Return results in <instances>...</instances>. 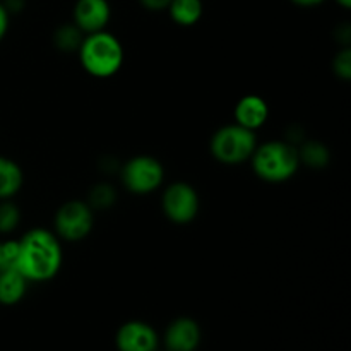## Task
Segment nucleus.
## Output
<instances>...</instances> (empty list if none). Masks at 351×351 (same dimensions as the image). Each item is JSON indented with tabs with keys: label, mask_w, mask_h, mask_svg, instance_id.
<instances>
[{
	"label": "nucleus",
	"mask_w": 351,
	"mask_h": 351,
	"mask_svg": "<svg viewBox=\"0 0 351 351\" xmlns=\"http://www.w3.org/2000/svg\"><path fill=\"white\" fill-rule=\"evenodd\" d=\"M19 242L16 269L27 281H48L62 266V249L57 237L45 228L29 230Z\"/></svg>",
	"instance_id": "nucleus-1"
},
{
	"label": "nucleus",
	"mask_w": 351,
	"mask_h": 351,
	"mask_svg": "<svg viewBox=\"0 0 351 351\" xmlns=\"http://www.w3.org/2000/svg\"><path fill=\"white\" fill-rule=\"evenodd\" d=\"M77 51L84 71L95 77H110L117 74L123 64L122 43L105 29L82 38Z\"/></svg>",
	"instance_id": "nucleus-2"
},
{
	"label": "nucleus",
	"mask_w": 351,
	"mask_h": 351,
	"mask_svg": "<svg viewBox=\"0 0 351 351\" xmlns=\"http://www.w3.org/2000/svg\"><path fill=\"white\" fill-rule=\"evenodd\" d=\"M250 160L257 177L273 184L293 177L300 165L297 147L285 141H271L257 146Z\"/></svg>",
	"instance_id": "nucleus-3"
},
{
	"label": "nucleus",
	"mask_w": 351,
	"mask_h": 351,
	"mask_svg": "<svg viewBox=\"0 0 351 351\" xmlns=\"http://www.w3.org/2000/svg\"><path fill=\"white\" fill-rule=\"evenodd\" d=\"M256 147V132L239 123L221 127L216 130L211 139L213 156L223 165H239L250 160Z\"/></svg>",
	"instance_id": "nucleus-4"
},
{
	"label": "nucleus",
	"mask_w": 351,
	"mask_h": 351,
	"mask_svg": "<svg viewBox=\"0 0 351 351\" xmlns=\"http://www.w3.org/2000/svg\"><path fill=\"white\" fill-rule=\"evenodd\" d=\"M165 177L163 165L153 156H134L122 168V182L134 194H151L161 185Z\"/></svg>",
	"instance_id": "nucleus-5"
},
{
	"label": "nucleus",
	"mask_w": 351,
	"mask_h": 351,
	"mask_svg": "<svg viewBox=\"0 0 351 351\" xmlns=\"http://www.w3.org/2000/svg\"><path fill=\"white\" fill-rule=\"evenodd\" d=\"M93 218L91 206L82 201H69L58 208L55 215V230L62 239L77 242L91 233Z\"/></svg>",
	"instance_id": "nucleus-6"
},
{
	"label": "nucleus",
	"mask_w": 351,
	"mask_h": 351,
	"mask_svg": "<svg viewBox=\"0 0 351 351\" xmlns=\"http://www.w3.org/2000/svg\"><path fill=\"white\" fill-rule=\"evenodd\" d=\"M163 211L170 221L185 225L191 223L199 213V195L192 185L175 182L163 194Z\"/></svg>",
	"instance_id": "nucleus-7"
},
{
	"label": "nucleus",
	"mask_w": 351,
	"mask_h": 351,
	"mask_svg": "<svg viewBox=\"0 0 351 351\" xmlns=\"http://www.w3.org/2000/svg\"><path fill=\"white\" fill-rule=\"evenodd\" d=\"M112 17L108 0H77L74 5V24L82 33H98Z\"/></svg>",
	"instance_id": "nucleus-8"
},
{
	"label": "nucleus",
	"mask_w": 351,
	"mask_h": 351,
	"mask_svg": "<svg viewBox=\"0 0 351 351\" xmlns=\"http://www.w3.org/2000/svg\"><path fill=\"white\" fill-rule=\"evenodd\" d=\"M117 346L120 351H154L158 346V336L146 322L132 321L120 328Z\"/></svg>",
	"instance_id": "nucleus-9"
},
{
	"label": "nucleus",
	"mask_w": 351,
	"mask_h": 351,
	"mask_svg": "<svg viewBox=\"0 0 351 351\" xmlns=\"http://www.w3.org/2000/svg\"><path fill=\"white\" fill-rule=\"evenodd\" d=\"M165 341L170 351H194L201 341L197 322L187 317L177 319L168 328Z\"/></svg>",
	"instance_id": "nucleus-10"
},
{
	"label": "nucleus",
	"mask_w": 351,
	"mask_h": 351,
	"mask_svg": "<svg viewBox=\"0 0 351 351\" xmlns=\"http://www.w3.org/2000/svg\"><path fill=\"white\" fill-rule=\"evenodd\" d=\"M267 117H269V106L257 95L243 96L235 106L237 123L249 130H256L263 127L266 123Z\"/></svg>",
	"instance_id": "nucleus-11"
},
{
	"label": "nucleus",
	"mask_w": 351,
	"mask_h": 351,
	"mask_svg": "<svg viewBox=\"0 0 351 351\" xmlns=\"http://www.w3.org/2000/svg\"><path fill=\"white\" fill-rule=\"evenodd\" d=\"M27 280L17 269L0 271V304L14 305L24 297Z\"/></svg>",
	"instance_id": "nucleus-12"
},
{
	"label": "nucleus",
	"mask_w": 351,
	"mask_h": 351,
	"mask_svg": "<svg viewBox=\"0 0 351 351\" xmlns=\"http://www.w3.org/2000/svg\"><path fill=\"white\" fill-rule=\"evenodd\" d=\"M24 182L23 170L16 161L0 156V201L10 199L21 191Z\"/></svg>",
	"instance_id": "nucleus-13"
},
{
	"label": "nucleus",
	"mask_w": 351,
	"mask_h": 351,
	"mask_svg": "<svg viewBox=\"0 0 351 351\" xmlns=\"http://www.w3.org/2000/svg\"><path fill=\"white\" fill-rule=\"evenodd\" d=\"M167 10L177 24L192 26L202 16V0H171Z\"/></svg>",
	"instance_id": "nucleus-14"
},
{
	"label": "nucleus",
	"mask_w": 351,
	"mask_h": 351,
	"mask_svg": "<svg viewBox=\"0 0 351 351\" xmlns=\"http://www.w3.org/2000/svg\"><path fill=\"white\" fill-rule=\"evenodd\" d=\"M298 158L308 167L322 168L329 163V151L324 144L311 141V143H305L302 146V149L298 151Z\"/></svg>",
	"instance_id": "nucleus-15"
},
{
	"label": "nucleus",
	"mask_w": 351,
	"mask_h": 351,
	"mask_svg": "<svg viewBox=\"0 0 351 351\" xmlns=\"http://www.w3.org/2000/svg\"><path fill=\"white\" fill-rule=\"evenodd\" d=\"M55 45L58 47V50L62 51H75L79 50L82 43V31L75 26L74 23L72 24H64L57 29L53 36Z\"/></svg>",
	"instance_id": "nucleus-16"
},
{
	"label": "nucleus",
	"mask_w": 351,
	"mask_h": 351,
	"mask_svg": "<svg viewBox=\"0 0 351 351\" xmlns=\"http://www.w3.org/2000/svg\"><path fill=\"white\" fill-rule=\"evenodd\" d=\"M113 202H115V191H113L112 185L98 184L96 187L91 189V192H89L88 204L91 206V208L106 209L110 208V206H113Z\"/></svg>",
	"instance_id": "nucleus-17"
},
{
	"label": "nucleus",
	"mask_w": 351,
	"mask_h": 351,
	"mask_svg": "<svg viewBox=\"0 0 351 351\" xmlns=\"http://www.w3.org/2000/svg\"><path fill=\"white\" fill-rule=\"evenodd\" d=\"M19 209L9 199L0 202V233H9L19 225Z\"/></svg>",
	"instance_id": "nucleus-18"
},
{
	"label": "nucleus",
	"mask_w": 351,
	"mask_h": 351,
	"mask_svg": "<svg viewBox=\"0 0 351 351\" xmlns=\"http://www.w3.org/2000/svg\"><path fill=\"white\" fill-rule=\"evenodd\" d=\"M335 72L343 81H350L351 77V50L343 48L335 58Z\"/></svg>",
	"instance_id": "nucleus-19"
},
{
	"label": "nucleus",
	"mask_w": 351,
	"mask_h": 351,
	"mask_svg": "<svg viewBox=\"0 0 351 351\" xmlns=\"http://www.w3.org/2000/svg\"><path fill=\"white\" fill-rule=\"evenodd\" d=\"M139 2L147 10H165L168 9L171 0H139Z\"/></svg>",
	"instance_id": "nucleus-20"
},
{
	"label": "nucleus",
	"mask_w": 351,
	"mask_h": 351,
	"mask_svg": "<svg viewBox=\"0 0 351 351\" xmlns=\"http://www.w3.org/2000/svg\"><path fill=\"white\" fill-rule=\"evenodd\" d=\"M7 29H9V12L3 7V3L0 2V40L5 36Z\"/></svg>",
	"instance_id": "nucleus-21"
},
{
	"label": "nucleus",
	"mask_w": 351,
	"mask_h": 351,
	"mask_svg": "<svg viewBox=\"0 0 351 351\" xmlns=\"http://www.w3.org/2000/svg\"><path fill=\"white\" fill-rule=\"evenodd\" d=\"M293 3H297V5L300 7H315L319 5V3H322L324 0H291Z\"/></svg>",
	"instance_id": "nucleus-22"
},
{
	"label": "nucleus",
	"mask_w": 351,
	"mask_h": 351,
	"mask_svg": "<svg viewBox=\"0 0 351 351\" xmlns=\"http://www.w3.org/2000/svg\"><path fill=\"white\" fill-rule=\"evenodd\" d=\"M5 269V264H3V249H2V243H0V271Z\"/></svg>",
	"instance_id": "nucleus-23"
},
{
	"label": "nucleus",
	"mask_w": 351,
	"mask_h": 351,
	"mask_svg": "<svg viewBox=\"0 0 351 351\" xmlns=\"http://www.w3.org/2000/svg\"><path fill=\"white\" fill-rule=\"evenodd\" d=\"M336 2H338L341 7H345V9H350L351 7V0H336Z\"/></svg>",
	"instance_id": "nucleus-24"
}]
</instances>
